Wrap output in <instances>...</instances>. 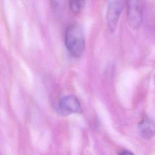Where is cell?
<instances>
[{
  "instance_id": "6da1fadb",
  "label": "cell",
  "mask_w": 155,
  "mask_h": 155,
  "mask_svg": "<svg viewBox=\"0 0 155 155\" xmlns=\"http://www.w3.org/2000/svg\"><path fill=\"white\" fill-rule=\"evenodd\" d=\"M65 44L71 55L80 57L85 50V41L83 31L77 24L69 25L65 33Z\"/></svg>"
},
{
  "instance_id": "7a4b0ae2",
  "label": "cell",
  "mask_w": 155,
  "mask_h": 155,
  "mask_svg": "<svg viewBox=\"0 0 155 155\" xmlns=\"http://www.w3.org/2000/svg\"><path fill=\"white\" fill-rule=\"evenodd\" d=\"M143 0H127V20L131 28H139L142 21Z\"/></svg>"
},
{
  "instance_id": "3957f363",
  "label": "cell",
  "mask_w": 155,
  "mask_h": 155,
  "mask_svg": "<svg viewBox=\"0 0 155 155\" xmlns=\"http://www.w3.org/2000/svg\"><path fill=\"white\" fill-rule=\"evenodd\" d=\"M58 113L62 116H67L73 113L81 112V107L78 98L69 95L62 97L58 104Z\"/></svg>"
},
{
  "instance_id": "277c9868",
  "label": "cell",
  "mask_w": 155,
  "mask_h": 155,
  "mask_svg": "<svg viewBox=\"0 0 155 155\" xmlns=\"http://www.w3.org/2000/svg\"><path fill=\"white\" fill-rule=\"evenodd\" d=\"M122 8V0H113L108 5L106 18L108 27L111 32H114L116 29Z\"/></svg>"
},
{
  "instance_id": "5b68a950",
  "label": "cell",
  "mask_w": 155,
  "mask_h": 155,
  "mask_svg": "<svg viewBox=\"0 0 155 155\" xmlns=\"http://www.w3.org/2000/svg\"><path fill=\"white\" fill-rule=\"evenodd\" d=\"M138 128L140 134L144 139H150L154 135V121L148 117L143 118L139 124Z\"/></svg>"
},
{
  "instance_id": "8992f818",
  "label": "cell",
  "mask_w": 155,
  "mask_h": 155,
  "mask_svg": "<svg viewBox=\"0 0 155 155\" xmlns=\"http://www.w3.org/2000/svg\"><path fill=\"white\" fill-rule=\"evenodd\" d=\"M85 0H70V8L73 13L80 12L85 5Z\"/></svg>"
},
{
  "instance_id": "52a82bcc",
  "label": "cell",
  "mask_w": 155,
  "mask_h": 155,
  "mask_svg": "<svg viewBox=\"0 0 155 155\" xmlns=\"http://www.w3.org/2000/svg\"><path fill=\"white\" fill-rule=\"evenodd\" d=\"M53 6L55 8H59L65 2V0H50Z\"/></svg>"
},
{
  "instance_id": "ba28073f",
  "label": "cell",
  "mask_w": 155,
  "mask_h": 155,
  "mask_svg": "<svg viewBox=\"0 0 155 155\" xmlns=\"http://www.w3.org/2000/svg\"><path fill=\"white\" fill-rule=\"evenodd\" d=\"M119 154H133L131 151H130L129 150H120V153H119Z\"/></svg>"
}]
</instances>
